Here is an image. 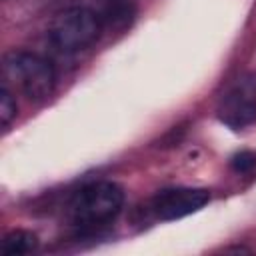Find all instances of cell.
Here are the masks:
<instances>
[{
    "instance_id": "6da1fadb",
    "label": "cell",
    "mask_w": 256,
    "mask_h": 256,
    "mask_svg": "<svg viewBox=\"0 0 256 256\" xmlns=\"http://www.w3.org/2000/svg\"><path fill=\"white\" fill-rule=\"evenodd\" d=\"M124 206V190L120 184L102 180L80 188L70 204L68 218L80 230H96L112 222Z\"/></svg>"
},
{
    "instance_id": "7a4b0ae2",
    "label": "cell",
    "mask_w": 256,
    "mask_h": 256,
    "mask_svg": "<svg viewBox=\"0 0 256 256\" xmlns=\"http://www.w3.org/2000/svg\"><path fill=\"white\" fill-rule=\"evenodd\" d=\"M4 82L12 84L32 102H42L52 96L56 74L48 60L26 50H10L2 58Z\"/></svg>"
},
{
    "instance_id": "3957f363",
    "label": "cell",
    "mask_w": 256,
    "mask_h": 256,
    "mask_svg": "<svg viewBox=\"0 0 256 256\" xmlns=\"http://www.w3.org/2000/svg\"><path fill=\"white\" fill-rule=\"evenodd\" d=\"M102 32V20L96 12L84 6H72L60 10L50 26L48 40L62 54H76L90 48Z\"/></svg>"
},
{
    "instance_id": "277c9868",
    "label": "cell",
    "mask_w": 256,
    "mask_h": 256,
    "mask_svg": "<svg viewBox=\"0 0 256 256\" xmlns=\"http://www.w3.org/2000/svg\"><path fill=\"white\" fill-rule=\"evenodd\" d=\"M208 200L210 192L204 188H164L150 200V210L158 220L170 222L198 212L208 204Z\"/></svg>"
},
{
    "instance_id": "5b68a950",
    "label": "cell",
    "mask_w": 256,
    "mask_h": 256,
    "mask_svg": "<svg viewBox=\"0 0 256 256\" xmlns=\"http://www.w3.org/2000/svg\"><path fill=\"white\" fill-rule=\"evenodd\" d=\"M220 120L232 128H242L256 118V90L250 80H238L224 96L218 108Z\"/></svg>"
},
{
    "instance_id": "8992f818",
    "label": "cell",
    "mask_w": 256,
    "mask_h": 256,
    "mask_svg": "<svg viewBox=\"0 0 256 256\" xmlns=\"http://www.w3.org/2000/svg\"><path fill=\"white\" fill-rule=\"evenodd\" d=\"M38 248V236L30 230H12L4 236L0 252L4 256H24Z\"/></svg>"
},
{
    "instance_id": "52a82bcc",
    "label": "cell",
    "mask_w": 256,
    "mask_h": 256,
    "mask_svg": "<svg viewBox=\"0 0 256 256\" xmlns=\"http://www.w3.org/2000/svg\"><path fill=\"white\" fill-rule=\"evenodd\" d=\"M14 118H16V100L12 96L10 86L4 82L2 92H0V122H2V128H8V124Z\"/></svg>"
},
{
    "instance_id": "ba28073f",
    "label": "cell",
    "mask_w": 256,
    "mask_h": 256,
    "mask_svg": "<svg viewBox=\"0 0 256 256\" xmlns=\"http://www.w3.org/2000/svg\"><path fill=\"white\" fill-rule=\"evenodd\" d=\"M230 164H232V168L236 170V172H250L254 166H256V156L252 154V152H238V154H234L232 156V160H230Z\"/></svg>"
}]
</instances>
